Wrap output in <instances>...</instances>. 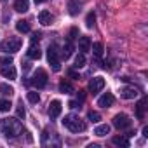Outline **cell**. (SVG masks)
Here are the masks:
<instances>
[{"instance_id": "obj_1", "label": "cell", "mask_w": 148, "mask_h": 148, "mask_svg": "<svg viewBox=\"0 0 148 148\" xmlns=\"http://www.w3.org/2000/svg\"><path fill=\"white\" fill-rule=\"evenodd\" d=\"M0 132L5 138H18L23 134V125L18 119H2L0 120Z\"/></svg>"}, {"instance_id": "obj_2", "label": "cell", "mask_w": 148, "mask_h": 148, "mask_svg": "<svg viewBox=\"0 0 148 148\" xmlns=\"http://www.w3.org/2000/svg\"><path fill=\"white\" fill-rule=\"evenodd\" d=\"M63 125L66 129H70L71 132H82V131H86V122L80 120V117H77V115H66L63 119Z\"/></svg>"}, {"instance_id": "obj_3", "label": "cell", "mask_w": 148, "mask_h": 148, "mask_svg": "<svg viewBox=\"0 0 148 148\" xmlns=\"http://www.w3.org/2000/svg\"><path fill=\"white\" fill-rule=\"evenodd\" d=\"M21 45H23L21 38L14 37V38H7L5 42H2V44H0V51L9 52V54H14V52H18V51L21 49Z\"/></svg>"}, {"instance_id": "obj_4", "label": "cell", "mask_w": 148, "mask_h": 148, "mask_svg": "<svg viewBox=\"0 0 148 148\" xmlns=\"http://www.w3.org/2000/svg\"><path fill=\"white\" fill-rule=\"evenodd\" d=\"M30 84H32L33 87H37V89L45 87V86H47V71L42 70V68H38V70L33 73V77H32Z\"/></svg>"}, {"instance_id": "obj_5", "label": "cell", "mask_w": 148, "mask_h": 148, "mask_svg": "<svg viewBox=\"0 0 148 148\" xmlns=\"http://www.w3.org/2000/svg\"><path fill=\"white\" fill-rule=\"evenodd\" d=\"M47 61H49V64L52 66V70H54V71H59V70H61L59 54H58L56 45H49V49H47Z\"/></svg>"}, {"instance_id": "obj_6", "label": "cell", "mask_w": 148, "mask_h": 148, "mask_svg": "<svg viewBox=\"0 0 148 148\" xmlns=\"http://www.w3.org/2000/svg\"><path fill=\"white\" fill-rule=\"evenodd\" d=\"M131 124H132V122H131V119H129L125 113H117V115L113 117V125H115L117 129H120V131H122V129H129Z\"/></svg>"}, {"instance_id": "obj_7", "label": "cell", "mask_w": 148, "mask_h": 148, "mask_svg": "<svg viewBox=\"0 0 148 148\" xmlns=\"http://www.w3.org/2000/svg\"><path fill=\"white\" fill-rule=\"evenodd\" d=\"M0 73L9 79V80H16V68L12 66V63H7V64H0Z\"/></svg>"}, {"instance_id": "obj_8", "label": "cell", "mask_w": 148, "mask_h": 148, "mask_svg": "<svg viewBox=\"0 0 148 148\" xmlns=\"http://www.w3.org/2000/svg\"><path fill=\"white\" fill-rule=\"evenodd\" d=\"M103 87H105V79H103V77H94V79L89 82V91H91L92 94H98L99 91H103Z\"/></svg>"}, {"instance_id": "obj_9", "label": "cell", "mask_w": 148, "mask_h": 148, "mask_svg": "<svg viewBox=\"0 0 148 148\" xmlns=\"http://www.w3.org/2000/svg\"><path fill=\"white\" fill-rule=\"evenodd\" d=\"M84 5V0H68V12L71 16H77Z\"/></svg>"}, {"instance_id": "obj_10", "label": "cell", "mask_w": 148, "mask_h": 148, "mask_svg": "<svg viewBox=\"0 0 148 148\" xmlns=\"http://www.w3.org/2000/svg\"><path fill=\"white\" fill-rule=\"evenodd\" d=\"M61 110H63V106H61V101H59V99H54V101H51V105H49V117H51V119H56V117H59Z\"/></svg>"}, {"instance_id": "obj_11", "label": "cell", "mask_w": 148, "mask_h": 148, "mask_svg": "<svg viewBox=\"0 0 148 148\" xmlns=\"http://www.w3.org/2000/svg\"><path fill=\"white\" fill-rule=\"evenodd\" d=\"M113 101H115L113 94H112V92H105V94L98 99V105H99L101 108H108V106H112V105H113Z\"/></svg>"}, {"instance_id": "obj_12", "label": "cell", "mask_w": 148, "mask_h": 148, "mask_svg": "<svg viewBox=\"0 0 148 148\" xmlns=\"http://www.w3.org/2000/svg\"><path fill=\"white\" fill-rule=\"evenodd\" d=\"M120 94H122L124 99H134V98L138 96V89L132 87V86H127V87H124V89L120 91Z\"/></svg>"}, {"instance_id": "obj_13", "label": "cell", "mask_w": 148, "mask_h": 148, "mask_svg": "<svg viewBox=\"0 0 148 148\" xmlns=\"http://www.w3.org/2000/svg\"><path fill=\"white\" fill-rule=\"evenodd\" d=\"M38 21H40V25H44V26H49V25L54 21V16H52L49 11H42V12L38 14Z\"/></svg>"}, {"instance_id": "obj_14", "label": "cell", "mask_w": 148, "mask_h": 148, "mask_svg": "<svg viewBox=\"0 0 148 148\" xmlns=\"http://www.w3.org/2000/svg\"><path fill=\"white\" fill-rule=\"evenodd\" d=\"M28 58H30V59H40V58H42V51H40V47L35 45V44H32L30 49H28Z\"/></svg>"}, {"instance_id": "obj_15", "label": "cell", "mask_w": 148, "mask_h": 148, "mask_svg": "<svg viewBox=\"0 0 148 148\" xmlns=\"http://www.w3.org/2000/svg\"><path fill=\"white\" fill-rule=\"evenodd\" d=\"M14 9L18 12H26L30 9V0H16V2H14Z\"/></svg>"}, {"instance_id": "obj_16", "label": "cell", "mask_w": 148, "mask_h": 148, "mask_svg": "<svg viewBox=\"0 0 148 148\" xmlns=\"http://www.w3.org/2000/svg\"><path fill=\"white\" fill-rule=\"evenodd\" d=\"M79 49H80V52H87V51H91V40H89V37H80L79 38Z\"/></svg>"}, {"instance_id": "obj_17", "label": "cell", "mask_w": 148, "mask_h": 148, "mask_svg": "<svg viewBox=\"0 0 148 148\" xmlns=\"http://www.w3.org/2000/svg\"><path fill=\"white\" fill-rule=\"evenodd\" d=\"M73 54V44H71V40H66V44L63 45V51H61V56L64 58V59H68L70 56Z\"/></svg>"}, {"instance_id": "obj_18", "label": "cell", "mask_w": 148, "mask_h": 148, "mask_svg": "<svg viewBox=\"0 0 148 148\" xmlns=\"http://www.w3.org/2000/svg\"><path fill=\"white\" fill-rule=\"evenodd\" d=\"M16 30H18L19 33H28V32H30V23L25 21V19H19V21L16 23Z\"/></svg>"}, {"instance_id": "obj_19", "label": "cell", "mask_w": 148, "mask_h": 148, "mask_svg": "<svg viewBox=\"0 0 148 148\" xmlns=\"http://www.w3.org/2000/svg\"><path fill=\"white\" fill-rule=\"evenodd\" d=\"M59 91H61V92H64V94H71V92L75 91V89H73V86H71L70 82H66V80H61V82H59Z\"/></svg>"}, {"instance_id": "obj_20", "label": "cell", "mask_w": 148, "mask_h": 148, "mask_svg": "<svg viewBox=\"0 0 148 148\" xmlns=\"http://www.w3.org/2000/svg\"><path fill=\"white\" fill-rule=\"evenodd\" d=\"M91 49H92V54H94V58H101L103 56V44L101 42H96V44H91Z\"/></svg>"}, {"instance_id": "obj_21", "label": "cell", "mask_w": 148, "mask_h": 148, "mask_svg": "<svg viewBox=\"0 0 148 148\" xmlns=\"http://www.w3.org/2000/svg\"><path fill=\"white\" fill-rule=\"evenodd\" d=\"M108 132H110V125L108 124H101V125H98L94 129V134L96 136H106Z\"/></svg>"}, {"instance_id": "obj_22", "label": "cell", "mask_w": 148, "mask_h": 148, "mask_svg": "<svg viewBox=\"0 0 148 148\" xmlns=\"http://www.w3.org/2000/svg\"><path fill=\"white\" fill-rule=\"evenodd\" d=\"M145 108H146V98H143V99L138 103V112H136L138 119H143V117H145Z\"/></svg>"}, {"instance_id": "obj_23", "label": "cell", "mask_w": 148, "mask_h": 148, "mask_svg": "<svg viewBox=\"0 0 148 148\" xmlns=\"http://www.w3.org/2000/svg\"><path fill=\"white\" fill-rule=\"evenodd\" d=\"M112 141H113V145H117V146H125V148L129 146V139L124 138V136H115Z\"/></svg>"}, {"instance_id": "obj_24", "label": "cell", "mask_w": 148, "mask_h": 148, "mask_svg": "<svg viewBox=\"0 0 148 148\" xmlns=\"http://www.w3.org/2000/svg\"><path fill=\"white\" fill-rule=\"evenodd\" d=\"M12 92H14V89H12L11 86L0 84V94H2V96H12Z\"/></svg>"}, {"instance_id": "obj_25", "label": "cell", "mask_w": 148, "mask_h": 148, "mask_svg": "<svg viewBox=\"0 0 148 148\" xmlns=\"http://www.w3.org/2000/svg\"><path fill=\"white\" fill-rule=\"evenodd\" d=\"M82 66H86V56H84V52H80L75 58V68H82Z\"/></svg>"}, {"instance_id": "obj_26", "label": "cell", "mask_w": 148, "mask_h": 148, "mask_svg": "<svg viewBox=\"0 0 148 148\" xmlns=\"http://www.w3.org/2000/svg\"><path fill=\"white\" fill-rule=\"evenodd\" d=\"M11 108H12V105L9 99H0V112H9Z\"/></svg>"}, {"instance_id": "obj_27", "label": "cell", "mask_w": 148, "mask_h": 148, "mask_svg": "<svg viewBox=\"0 0 148 148\" xmlns=\"http://www.w3.org/2000/svg\"><path fill=\"white\" fill-rule=\"evenodd\" d=\"M87 119H89L91 122H94V124H96V122H99V120H101V115H99L98 112H92V110H91V112L87 113Z\"/></svg>"}, {"instance_id": "obj_28", "label": "cell", "mask_w": 148, "mask_h": 148, "mask_svg": "<svg viewBox=\"0 0 148 148\" xmlns=\"http://www.w3.org/2000/svg\"><path fill=\"white\" fill-rule=\"evenodd\" d=\"M94 21H96L94 12H89V14H87V18H86V25H87V28H92V26H94Z\"/></svg>"}, {"instance_id": "obj_29", "label": "cell", "mask_w": 148, "mask_h": 148, "mask_svg": "<svg viewBox=\"0 0 148 148\" xmlns=\"http://www.w3.org/2000/svg\"><path fill=\"white\" fill-rule=\"evenodd\" d=\"M28 101H30V103H33V105H37V103L40 101L38 92H28Z\"/></svg>"}, {"instance_id": "obj_30", "label": "cell", "mask_w": 148, "mask_h": 148, "mask_svg": "<svg viewBox=\"0 0 148 148\" xmlns=\"http://www.w3.org/2000/svg\"><path fill=\"white\" fill-rule=\"evenodd\" d=\"M18 119H25V115H26V112H25V108H23V101H19L18 103Z\"/></svg>"}, {"instance_id": "obj_31", "label": "cell", "mask_w": 148, "mask_h": 148, "mask_svg": "<svg viewBox=\"0 0 148 148\" xmlns=\"http://www.w3.org/2000/svg\"><path fill=\"white\" fill-rule=\"evenodd\" d=\"M77 35H79V30H77V28H71V30H70V37H68V40L73 42V38H77Z\"/></svg>"}, {"instance_id": "obj_32", "label": "cell", "mask_w": 148, "mask_h": 148, "mask_svg": "<svg viewBox=\"0 0 148 148\" xmlns=\"http://www.w3.org/2000/svg\"><path fill=\"white\" fill-rule=\"evenodd\" d=\"M68 77H71V79H80V75H79L75 70H70V71H68Z\"/></svg>"}, {"instance_id": "obj_33", "label": "cell", "mask_w": 148, "mask_h": 148, "mask_svg": "<svg viewBox=\"0 0 148 148\" xmlns=\"http://www.w3.org/2000/svg\"><path fill=\"white\" fill-rule=\"evenodd\" d=\"M68 106H70V108H80V101H70Z\"/></svg>"}, {"instance_id": "obj_34", "label": "cell", "mask_w": 148, "mask_h": 148, "mask_svg": "<svg viewBox=\"0 0 148 148\" xmlns=\"http://www.w3.org/2000/svg\"><path fill=\"white\" fill-rule=\"evenodd\" d=\"M38 40H40V33H35V35L32 37V44H37Z\"/></svg>"}, {"instance_id": "obj_35", "label": "cell", "mask_w": 148, "mask_h": 148, "mask_svg": "<svg viewBox=\"0 0 148 148\" xmlns=\"http://www.w3.org/2000/svg\"><path fill=\"white\" fill-rule=\"evenodd\" d=\"M84 98H86V94H84V91H79V101H80V103L84 101Z\"/></svg>"}, {"instance_id": "obj_36", "label": "cell", "mask_w": 148, "mask_h": 148, "mask_svg": "<svg viewBox=\"0 0 148 148\" xmlns=\"http://www.w3.org/2000/svg\"><path fill=\"white\" fill-rule=\"evenodd\" d=\"M143 136H145V138H148V127H146V125L143 127Z\"/></svg>"}, {"instance_id": "obj_37", "label": "cell", "mask_w": 148, "mask_h": 148, "mask_svg": "<svg viewBox=\"0 0 148 148\" xmlns=\"http://www.w3.org/2000/svg\"><path fill=\"white\" fill-rule=\"evenodd\" d=\"M44 2H47V0H35V4H44Z\"/></svg>"}]
</instances>
